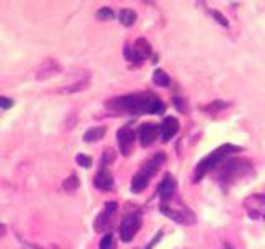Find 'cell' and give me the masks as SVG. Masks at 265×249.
Instances as JSON below:
<instances>
[{"mask_svg":"<svg viewBox=\"0 0 265 249\" xmlns=\"http://www.w3.org/2000/svg\"><path fill=\"white\" fill-rule=\"evenodd\" d=\"M106 108L118 113H129V115H161L166 110V105L151 92L131 93V95L116 96L106 102Z\"/></svg>","mask_w":265,"mask_h":249,"instance_id":"cell-1","label":"cell"},{"mask_svg":"<svg viewBox=\"0 0 265 249\" xmlns=\"http://www.w3.org/2000/svg\"><path fill=\"white\" fill-rule=\"evenodd\" d=\"M236 152H241V148L234 146V144H222V146H219L217 150H214L212 153H209L204 160H201V162L197 163L196 171H194V181L202 180L207 173H209V171L217 168V166L224 162L229 154L236 153Z\"/></svg>","mask_w":265,"mask_h":249,"instance_id":"cell-2","label":"cell"},{"mask_svg":"<svg viewBox=\"0 0 265 249\" xmlns=\"http://www.w3.org/2000/svg\"><path fill=\"white\" fill-rule=\"evenodd\" d=\"M164 162H166V154L164 153H156L149 162L144 163L141 166V170L133 176V181H131V191L133 193H141V191L148 186L149 180L158 173L159 166Z\"/></svg>","mask_w":265,"mask_h":249,"instance_id":"cell-3","label":"cell"},{"mask_svg":"<svg viewBox=\"0 0 265 249\" xmlns=\"http://www.w3.org/2000/svg\"><path fill=\"white\" fill-rule=\"evenodd\" d=\"M251 171V162L247 160H229V162L222 166L221 173H219V181L222 184H232L234 181L246 176Z\"/></svg>","mask_w":265,"mask_h":249,"instance_id":"cell-4","label":"cell"},{"mask_svg":"<svg viewBox=\"0 0 265 249\" xmlns=\"http://www.w3.org/2000/svg\"><path fill=\"white\" fill-rule=\"evenodd\" d=\"M149 55H151V46H149V44L144 38H138L133 46L126 45V48H124L126 60L133 62L134 65H141Z\"/></svg>","mask_w":265,"mask_h":249,"instance_id":"cell-5","label":"cell"},{"mask_svg":"<svg viewBox=\"0 0 265 249\" xmlns=\"http://www.w3.org/2000/svg\"><path fill=\"white\" fill-rule=\"evenodd\" d=\"M141 228V216L138 212H133V214H126L123 218L121 226H119V236L124 242H129L136 236V232Z\"/></svg>","mask_w":265,"mask_h":249,"instance_id":"cell-6","label":"cell"},{"mask_svg":"<svg viewBox=\"0 0 265 249\" xmlns=\"http://www.w3.org/2000/svg\"><path fill=\"white\" fill-rule=\"evenodd\" d=\"M134 140H136V134H134L133 128L129 126H123L118 132V144H119V152H121L124 156H128L131 153V150L134 146Z\"/></svg>","mask_w":265,"mask_h":249,"instance_id":"cell-7","label":"cell"},{"mask_svg":"<svg viewBox=\"0 0 265 249\" xmlns=\"http://www.w3.org/2000/svg\"><path fill=\"white\" fill-rule=\"evenodd\" d=\"M61 74V65L55 58H46L37 70V80H48L51 76Z\"/></svg>","mask_w":265,"mask_h":249,"instance_id":"cell-8","label":"cell"},{"mask_svg":"<svg viewBox=\"0 0 265 249\" xmlns=\"http://www.w3.org/2000/svg\"><path fill=\"white\" fill-rule=\"evenodd\" d=\"M159 134V126L154 123H144L139 126V142H141V146L148 148L149 144L154 143V140L158 138Z\"/></svg>","mask_w":265,"mask_h":249,"instance_id":"cell-9","label":"cell"},{"mask_svg":"<svg viewBox=\"0 0 265 249\" xmlns=\"http://www.w3.org/2000/svg\"><path fill=\"white\" fill-rule=\"evenodd\" d=\"M179 132V122L174 116H166L164 122L159 126V134L163 138V142H168Z\"/></svg>","mask_w":265,"mask_h":249,"instance_id":"cell-10","label":"cell"},{"mask_svg":"<svg viewBox=\"0 0 265 249\" xmlns=\"http://www.w3.org/2000/svg\"><path fill=\"white\" fill-rule=\"evenodd\" d=\"M95 186L98 190H103V191H111L113 190V174L110 173V171L106 170V166H100V171L96 173L95 176Z\"/></svg>","mask_w":265,"mask_h":249,"instance_id":"cell-11","label":"cell"},{"mask_svg":"<svg viewBox=\"0 0 265 249\" xmlns=\"http://www.w3.org/2000/svg\"><path fill=\"white\" fill-rule=\"evenodd\" d=\"M158 193H159L161 201H164V203H166V201H169L174 196V193H176V181L169 173L164 176L163 181H161V184L158 188Z\"/></svg>","mask_w":265,"mask_h":249,"instance_id":"cell-12","label":"cell"},{"mask_svg":"<svg viewBox=\"0 0 265 249\" xmlns=\"http://www.w3.org/2000/svg\"><path fill=\"white\" fill-rule=\"evenodd\" d=\"M105 133H106L105 126H93V128L88 130L85 134H83V140H85L86 143L98 142V140H101L103 136H105Z\"/></svg>","mask_w":265,"mask_h":249,"instance_id":"cell-13","label":"cell"},{"mask_svg":"<svg viewBox=\"0 0 265 249\" xmlns=\"http://www.w3.org/2000/svg\"><path fill=\"white\" fill-rule=\"evenodd\" d=\"M113 214H108V212L103 211L100 216L96 218V221H95V230L96 231H100V232H106L108 230H110V226H111V218Z\"/></svg>","mask_w":265,"mask_h":249,"instance_id":"cell-14","label":"cell"},{"mask_svg":"<svg viewBox=\"0 0 265 249\" xmlns=\"http://www.w3.org/2000/svg\"><path fill=\"white\" fill-rule=\"evenodd\" d=\"M88 83H90V80L85 78V80H78L75 83H71V85H66V86H61L60 88V93H76V92H81L85 90V88L88 86Z\"/></svg>","mask_w":265,"mask_h":249,"instance_id":"cell-15","label":"cell"},{"mask_svg":"<svg viewBox=\"0 0 265 249\" xmlns=\"http://www.w3.org/2000/svg\"><path fill=\"white\" fill-rule=\"evenodd\" d=\"M119 22L123 25H126V27H131V25L136 22V12L131 8H123L121 12H119Z\"/></svg>","mask_w":265,"mask_h":249,"instance_id":"cell-16","label":"cell"},{"mask_svg":"<svg viewBox=\"0 0 265 249\" xmlns=\"http://www.w3.org/2000/svg\"><path fill=\"white\" fill-rule=\"evenodd\" d=\"M161 212L168 214L171 220H174V221H178V222H188V221H186V216L183 214V212H179V211H176V210H171L168 204H161Z\"/></svg>","mask_w":265,"mask_h":249,"instance_id":"cell-17","label":"cell"},{"mask_svg":"<svg viewBox=\"0 0 265 249\" xmlns=\"http://www.w3.org/2000/svg\"><path fill=\"white\" fill-rule=\"evenodd\" d=\"M153 82L158 86H169L171 78H169V75L166 74L164 70H156L154 74H153Z\"/></svg>","mask_w":265,"mask_h":249,"instance_id":"cell-18","label":"cell"},{"mask_svg":"<svg viewBox=\"0 0 265 249\" xmlns=\"http://www.w3.org/2000/svg\"><path fill=\"white\" fill-rule=\"evenodd\" d=\"M78 186H80V180H78L76 174H71L63 181V190L66 191V193H75V191L78 190Z\"/></svg>","mask_w":265,"mask_h":249,"instance_id":"cell-19","label":"cell"},{"mask_svg":"<svg viewBox=\"0 0 265 249\" xmlns=\"http://www.w3.org/2000/svg\"><path fill=\"white\" fill-rule=\"evenodd\" d=\"M114 158H116V154L111 148H106L105 152H103V158H101V166H108L114 162Z\"/></svg>","mask_w":265,"mask_h":249,"instance_id":"cell-20","label":"cell"},{"mask_svg":"<svg viewBox=\"0 0 265 249\" xmlns=\"http://www.w3.org/2000/svg\"><path fill=\"white\" fill-rule=\"evenodd\" d=\"M96 17L100 20H111L114 17V14H113V10L110 7H103L96 12Z\"/></svg>","mask_w":265,"mask_h":249,"instance_id":"cell-21","label":"cell"},{"mask_svg":"<svg viewBox=\"0 0 265 249\" xmlns=\"http://www.w3.org/2000/svg\"><path fill=\"white\" fill-rule=\"evenodd\" d=\"M226 106H227L226 102L216 100V102H212L209 106H204V110H207V112H219V110H222V108H226Z\"/></svg>","mask_w":265,"mask_h":249,"instance_id":"cell-22","label":"cell"},{"mask_svg":"<svg viewBox=\"0 0 265 249\" xmlns=\"http://www.w3.org/2000/svg\"><path fill=\"white\" fill-rule=\"evenodd\" d=\"M76 163L80 164V166H83V168H90L91 166V158L90 156H86V154H83V153H80V154H76Z\"/></svg>","mask_w":265,"mask_h":249,"instance_id":"cell-23","label":"cell"},{"mask_svg":"<svg viewBox=\"0 0 265 249\" xmlns=\"http://www.w3.org/2000/svg\"><path fill=\"white\" fill-rule=\"evenodd\" d=\"M211 14H212V17L216 18V22H219V24L222 25V27H229L227 18H226L221 12H217V10H211Z\"/></svg>","mask_w":265,"mask_h":249,"instance_id":"cell-24","label":"cell"},{"mask_svg":"<svg viewBox=\"0 0 265 249\" xmlns=\"http://www.w3.org/2000/svg\"><path fill=\"white\" fill-rule=\"evenodd\" d=\"M12 105H13V100H10L7 96H0V108H2V110H8Z\"/></svg>","mask_w":265,"mask_h":249,"instance_id":"cell-25","label":"cell"},{"mask_svg":"<svg viewBox=\"0 0 265 249\" xmlns=\"http://www.w3.org/2000/svg\"><path fill=\"white\" fill-rule=\"evenodd\" d=\"M5 231H7V228H5V224L0 222V234H5Z\"/></svg>","mask_w":265,"mask_h":249,"instance_id":"cell-26","label":"cell"},{"mask_svg":"<svg viewBox=\"0 0 265 249\" xmlns=\"http://www.w3.org/2000/svg\"><path fill=\"white\" fill-rule=\"evenodd\" d=\"M227 249H232V248H227Z\"/></svg>","mask_w":265,"mask_h":249,"instance_id":"cell-27","label":"cell"}]
</instances>
